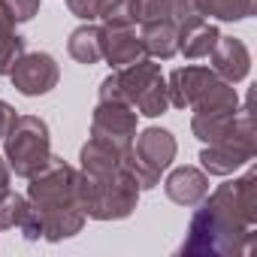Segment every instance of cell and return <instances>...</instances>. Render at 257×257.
<instances>
[{"instance_id":"obj_1","label":"cell","mask_w":257,"mask_h":257,"mask_svg":"<svg viewBox=\"0 0 257 257\" xmlns=\"http://www.w3.org/2000/svg\"><path fill=\"white\" fill-rule=\"evenodd\" d=\"M191 218L182 254L245 257L257 245V170L206 194Z\"/></svg>"},{"instance_id":"obj_2","label":"cell","mask_w":257,"mask_h":257,"mask_svg":"<svg viewBox=\"0 0 257 257\" xmlns=\"http://www.w3.org/2000/svg\"><path fill=\"white\" fill-rule=\"evenodd\" d=\"M28 182V203L43 218V239L61 242L85 227V209L79 203V170L61 158H49V164Z\"/></svg>"},{"instance_id":"obj_3","label":"cell","mask_w":257,"mask_h":257,"mask_svg":"<svg viewBox=\"0 0 257 257\" xmlns=\"http://www.w3.org/2000/svg\"><path fill=\"white\" fill-rule=\"evenodd\" d=\"M79 203L85 209V218H94V221H121L127 215H134L140 203V185L127 173L124 158H121V167L106 176L79 173Z\"/></svg>"},{"instance_id":"obj_4","label":"cell","mask_w":257,"mask_h":257,"mask_svg":"<svg viewBox=\"0 0 257 257\" xmlns=\"http://www.w3.org/2000/svg\"><path fill=\"white\" fill-rule=\"evenodd\" d=\"M254 152H257L254 118H251V109L242 106L227 131L218 140L206 143V149L200 152V164L206 176H230L239 167H245L254 158Z\"/></svg>"},{"instance_id":"obj_5","label":"cell","mask_w":257,"mask_h":257,"mask_svg":"<svg viewBox=\"0 0 257 257\" xmlns=\"http://www.w3.org/2000/svg\"><path fill=\"white\" fill-rule=\"evenodd\" d=\"M91 137L109 143L115 152H131L134 137H137V109L124 100V94L118 91L115 73L103 79L100 85V100L94 109V121H91Z\"/></svg>"},{"instance_id":"obj_6","label":"cell","mask_w":257,"mask_h":257,"mask_svg":"<svg viewBox=\"0 0 257 257\" xmlns=\"http://www.w3.org/2000/svg\"><path fill=\"white\" fill-rule=\"evenodd\" d=\"M4 158L19 179H31L52 158L49 124L37 115H19L10 134L4 137Z\"/></svg>"},{"instance_id":"obj_7","label":"cell","mask_w":257,"mask_h":257,"mask_svg":"<svg viewBox=\"0 0 257 257\" xmlns=\"http://www.w3.org/2000/svg\"><path fill=\"white\" fill-rule=\"evenodd\" d=\"M115 82H118V91L124 94V100L137 109V115L158 118L167 112L170 94H167V79L161 73V64L140 58L134 64L115 70Z\"/></svg>"},{"instance_id":"obj_8","label":"cell","mask_w":257,"mask_h":257,"mask_svg":"<svg viewBox=\"0 0 257 257\" xmlns=\"http://www.w3.org/2000/svg\"><path fill=\"white\" fill-rule=\"evenodd\" d=\"M176 161V137L164 127H146L134 137L131 152H124V167L140 185V191H152L161 182V173Z\"/></svg>"},{"instance_id":"obj_9","label":"cell","mask_w":257,"mask_h":257,"mask_svg":"<svg viewBox=\"0 0 257 257\" xmlns=\"http://www.w3.org/2000/svg\"><path fill=\"white\" fill-rule=\"evenodd\" d=\"M194 118H191V131L200 143H212L218 140L227 127L233 124L236 112H239V94L233 88V82H224L221 76L197 97V103L191 106Z\"/></svg>"},{"instance_id":"obj_10","label":"cell","mask_w":257,"mask_h":257,"mask_svg":"<svg viewBox=\"0 0 257 257\" xmlns=\"http://www.w3.org/2000/svg\"><path fill=\"white\" fill-rule=\"evenodd\" d=\"M10 79H13V88L19 94H25V97H43V94H49L58 85L61 70H58V64H55L52 55H46V52H25L13 64Z\"/></svg>"},{"instance_id":"obj_11","label":"cell","mask_w":257,"mask_h":257,"mask_svg":"<svg viewBox=\"0 0 257 257\" xmlns=\"http://www.w3.org/2000/svg\"><path fill=\"white\" fill-rule=\"evenodd\" d=\"M215 70L212 67H179L173 70L170 82H167V94H170V103L176 109H191L197 103V97L215 82Z\"/></svg>"},{"instance_id":"obj_12","label":"cell","mask_w":257,"mask_h":257,"mask_svg":"<svg viewBox=\"0 0 257 257\" xmlns=\"http://www.w3.org/2000/svg\"><path fill=\"white\" fill-rule=\"evenodd\" d=\"M103 58L109 61L112 70H121L127 64L140 61L146 52H143V43H140V34L137 28H124V25H103Z\"/></svg>"},{"instance_id":"obj_13","label":"cell","mask_w":257,"mask_h":257,"mask_svg":"<svg viewBox=\"0 0 257 257\" xmlns=\"http://www.w3.org/2000/svg\"><path fill=\"white\" fill-rule=\"evenodd\" d=\"M209 58H212L215 76H221L224 82H242L251 70V55H248L245 43L236 37H218Z\"/></svg>"},{"instance_id":"obj_14","label":"cell","mask_w":257,"mask_h":257,"mask_svg":"<svg viewBox=\"0 0 257 257\" xmlns=\"http://www.w3.org/2000/svg\"><path fill=\"white\" fill-rule=\"evenodd\" d=\"M164 191L179 206H197L209 194V176L203 170H197V167H176L167 176Z\"/></svg>"},{"instance_id":"obj_15","label":"cell","mask_w":257,"mask_h":257,"mask_svg":"<svg viewBox=\"0 0 257 257\" xmlns=\"http://www.w3.org/2000/svg\"><path fill=\"white\" fill-rule=\"evenodd\" d=\"M143 52L161 61H170L173 55H179V28L173 19H158V22H146L143 34H140Z\"/></svg>"},{"instance_id":"obj_16","label":"cell","mask_w":257,"mask_h":257,"mask_svg":"<svg viewBox=\"0 0 257 257\" xmlns=\"http://www.w3.org/2000/svg\"><path fill=\"white\" fill-rule=\"evenodd\" d=\"M218 37H221V31L215 25H209L206 19L203 22H194L188 28H179V52L185 58H191V61L209 58L212 49H215V43H218Z\"/></svg>"},{"instance_id":"obj_17","label":"cell","mask_w":257,"mask_h":257,"mask_svg":"<svg viewBox=\"0 0 257 257\" xmlns=\"http://www.w3.org/2000/svg\"><path fill=\"white\" fill-rule=\"evenodd\" d=\"M67 49H70L73 61H79V64H85V67H91V64H97V61L103 58V31H100L97 25L85 22L82 28H76V31L70 34Z\"/></svg>"},{"instance_id":"obj_18","label":"cell","mask_w":257,"mask_h":257,"mask_svg":"<svg viewBox=\"0 0 257 257\" xmlns=\"http://www.w3.org/2000/svg\"><path fill=\"white\" fill-rule=\"evenodd\" d=\"M25 55V40L16 34V19L0 4V76H10L13 64Z\"/></svg>"},{"instance_id":"obj_19","label":"cell","mask_w":257,"mask_h":257,"mask_svg":"<svg viewBox=\"0 0 257 257\" xmlns=\"http://www.w3.org/2000/svg\"><path fill=\"white\" fill-rule=\"evenodd\" d=\"M194 4L203 19L218 22H239L254 13V0H194Z\"/></svg>"},{"instance_id":"obj_20","label":"cell","mask_w":257,"mask_h":257,"mask_svg":"<svg viewBox=\"0 0 257 257\" xmlns=\"http://www.w3.org/2000/svg\"><path fill=\"white\" fill-rule=\"evenodd\" d=\"M25 206H28V197H22V194L7 191L4 197H0V230L19 227V218H22Z\"/></svg>"},{"instance_id":"obj_21","label":"cell","mask_w":257,"mask_h":257,"mask_svg":"<svg viewBox=\"0 0 257 257\" xmlns=\"http://www.w3.org/2000/svg\"><path fill=\"white\" fill-rule=\"evenodd\" d=\"M134 13H137L140 25L170 19V0H134Z\"/></svg>"},{"instance_id":"obj_22","label":"cell","mask_w":257,"mask_h":257,"mask_svg":"<svg viewBox=\"0 0 257 257\" xmlns=\"http://www.w3.org/2000/svg\"><path fill=\"white\" fill-rule=\"evenodd\" d=\"M109 4H112V0H67L70 13H73L76 19H82V22H94V19H100L103 10H106Z\"/></svg>"},{"instance_id":"obj_23","label":"cell","mask_w":257,"mask_h":257,"mask_svg":"<svg viewBox=\"0 0 257 257\" xmlns=\"http://www.w3.org/2000/svg\"><path fill=\"white\" fill-rule=\"evenodd\" d=\"M0 4H4V7H7V13L16 19V25L31 22V19L40 13V0H0Z\"/></svg>"},{"instance_id":"obj_24","label":"cell","mask_w":257,"mask_h":257,"mask_svg":"<svg viewBox=\"0 0 257 257\" xmlns=\"http://www.w3.org/2000/svg\"><path fill=\"white\" fill-rule=\"evenodd\" d=\"M16 109L10 106V103H4V100H0V140H4L7 134H10V127L16 124Z\"/></svg>"},{"instance_id":"obj_25","label":"cell","mask_w":257,"mask_h":257,"mask_svg":"<svg viewBox=\"0 0 257 257\" xmlns=\"http://www.w3.org/2000/svg\"><path fill=\"white\" fill-rule=\"evenodd\" d=\"M10 176H13V170H10L7 158H0V197L10 191Z\"/></svg>"}]
</instances>
